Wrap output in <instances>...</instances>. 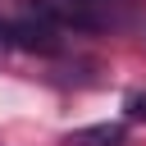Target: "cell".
Masks as SVG:
<instances>
[{"label": "cell", "instance_id": "277c9868", "mask_svg": "<svg viewBox=\"0 0 146 146\" xmlns=\"http://www.w3.org/2000/svg\"><path fill=\"white\" fill-rule=\"evenodd\" d=\"M123 119L128 123H146V91H128L123 96Z\"/></svg>", "mask_w": 146, "mask_h": 146}, {"label": "cell", "instance_id": "6da1fadb", "mask_svg": "<svg viewBox=\"0 0 146 146\" xmlns=\"http://www.w3.org/2000/svg\"><path fill=\"white\" fill-rule=\"evenodd\" d=\"M137 0H32V14H41L55 27H78V32H105L123 27Z\"/></svg>", "mask_w": 146, "mask_h": 146}, {"label": "cell", "instance_id": "3957f363", "mask_svg": "<svg viewBox=\"0 0 146 146\" xmlns=\"http://www.w3.org/2000/svg\"><path fill=\"white\" fill-rule=\"evenodd\" d=\"M123 141H128V123H91L64 137V146H123Z\"/></svg>", "mask_w": 146, "mask_h": 146}, {"label": "cell", "instance_id": "7a4b0ae2", "mask_svg": "<svg viewBox=\"0 0 146 146\" xmlns=\"http://www.w3.org/2000/svg\"><path fill=\"white\" fill-rule=\"evenodd\" d=\"M0 41L14 46V50H27V55H59V50H64V27L46 23L41 14L0 18Z\"/></svg>", "mask_w": 146, "mask_h": 146}]
</instances>
